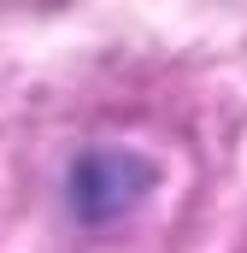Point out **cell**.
Returning a JSON list of instances; mask_svg holds the SVG:
<instances>
[{"instance_id":"1","label":"cell","mask_w":247,"mask_h":253,"mask_svg":"<svg viewBox=\"0 0 247 253\" xmlns=\"http://www.w3.org/2000/svg\"><path fill=\"white\" fill-rule=\"evenodd\" d=\"M153 189H159V165L129 153V147H94L65 171V206L88 230H106V224L129 218Z\"/></svg>"}]
</instances>
